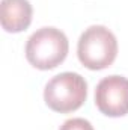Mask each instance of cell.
I'll return each instance as SVG.
<instances>
[{"mask_svg":"<svg viewBox=\"0 0 128 130\" xmlns=\"http://www.w3.org/2000/svg\"><path fill=\"white\" fill-rule=\"evenodd\" d=\"M80 62L89 70H104L118 55L116 36L104 26H91L81 33L77 45Z\"/></svg>","mask_w":128,"mask_h":130,"instance_id":"7a4b0ae2","label":"cell"},{"mask_svg":"<svg viewBox=\"0 0 128 130\" xmlns=\"http://www.w3.org/2000/svg\"><path fill=\"white\" fill-rule=\"evenodd\" d=\"M59 130H94V127L84 118H71L66 120Z\"/></svg>","mask_w":128,"mask_h":130,"instance_id":"8992f818","label":"cell"},{"mask_svg":"<svg viewBox=\"0 0 128 130\" xmlns=\"http://www.w3.org/2000/svg\"><path fill=\"white\" fill-rule=\"evenodd\" d=\"M88 97V83L77 73H60L54 76L44 89L47 106L59 113L74 112L83 106Z\"/></svg>","mask_w":128,"mask_h":130,"instance_id":"3957f363","label":"cell"},{"mask_svg":"<svg viewBox=\"0 0 128 130\" xmlns=\"http://www.w3.org/2000/svg\"><path fill=\"white\" fill-rule=\"evenodd\" d=\"M69 50L68 38L56 27H42L26 44V58L38 70H51L65 61Z\"/></svg>","mask_w":128,"mask_h":130,"instance_id":"6da1fadb","label":"cell"},{"mask_svg":"<svg viewBox=\"0 0 128 130\" xmlns=\"http://www.w3.org/2000/svg\"><path fill=\"white\" fill-rule=\"evenodd\" d=\"M95 104L107 117L128 113V79L124 76L104 77L95 89Z\"/></svg>","mask_w":128,"mask_h":130,"instance_id":"277c9868","label":"cell"},{"mask_svg":"<svg viewBox=\"0 0 128 130\" xmlns=\"http://www.w3.org/2000/svg\"><path fill=\"white\" fill-rule=\"evenodd\" d=\"M32 5L29 0H2L0 20L2 27L9 33L26 30L32 23Z\"/></svg>","mask_w":128,"mask_h":130,"instance_id":"5b68a950","label":"cell"}]
</instances>
